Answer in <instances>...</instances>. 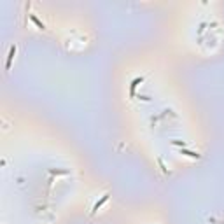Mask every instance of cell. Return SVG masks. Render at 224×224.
Returning <instances> with one entry per match:
<instances>
[{"instance_id": "3957f363", "label": "cell", "mask_w": 224, "mask_h": 224, "mask_svg": "<svg viewBox=\"0 0 224 224\" xmlns=\"http://www.w3.org/2000/svg\"><path fill=\"white\" fill-rule=\"evenodd\" d=\"M180 154H184V156H187V158H193V159L200 158V154H198V152H193V151H182V149H180Z\"/></svg>"}, {"instance_id": "277c9868", "label": "cell", "mask_w": 224, "mask_h": 224, "mask_svg": "<svg viewBox=\"0 0 224 224\" xmlns=\"http://www.w3.org/2000/svg\"><path fill=\"white\" fill-rule=\"evenodd\" d=\"M30 19H32V21H33V23H35V25H37L39 28H46V27H44V23L40 21V19L37 18V16H35V14H30Z\"/></svg>"}, {"instance_id": "7a4b0ae2", "label": "cell", "mask_w": 224, "mask_h": 224, "mask_svg": "<svg viewBox=\"0 0 224 224\" xmlns=\"http://www.w3.org/2000/svg\"><path fill=\"white\" fill-rule=\"evenodd\" d=\"M109 196H110V194H103V196H102V200H100V201H96V203L93 205V214H95V212H98V208H100V207H102V205L105 203L107 200H109Z\"/></svg>"}, {"instance_id": "6da1fadb", "label": "cell", "mask_w": 224, "mask_h": 224, "mask_svg": "<svg viewBox=\"0 0 224 224\" xmlns=\"http://www.w3.org/2000/svg\"><path fill=\"white\" fill-rule=\"evenodd\" d=\"M14 54H16V44H13L11 46V49H9V54H7V61H5V68L9 70L11 68V65H13V58Z\"/></svg>"}]
</instances>
